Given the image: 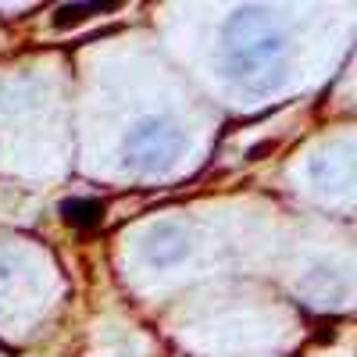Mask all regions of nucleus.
Segmentation results:
<instances>
[{
	"label": "nucleus",
	"instance_id": "obj_1",
	"mask_svg": "<svg viewBox=\"0 0 357 357\" xmlns=\"http://www.w3.org/2000/svg\"><path fill=\"white\" fill-rule=\"evenodd\" d=\"M286 36L261 8H240L225 22V68L243 89L264 93L279 82Z\"/></svg>",
	"mask_w": 357,
	"mask_h": 357
},
{
	"label": "nucleus",
	"instance_id": "obj_2",
	"mask_svg": "<svg viewBox=\"0 0 357 357\" xmlns=\"http://www.w3.org/2000/svg\"><path fill=\"white\" fill-rule=\"evenodd\" d=\"M178 151H183V129L172 118L146 114L139 122H132L122 136V154L132 168H161L168 165Z\"/></svg>",
	"mask_w": 357,
	"mask_h": 357
},
{
	"label": "nucleus",
	"instance_id": "obj_3",
	"mask_svg": "<svg viewBox=\"0 0 357 357\" xmlns=\"http://www.w3.org/2000/svg\"><path fill=\"white\" fill-rule=\"evenodd\" d=\"M186 232L178 229V225H172V222H165V225H158L154 232H151V240H146V257H151L154 264H178L186 257Z\"/></svg>",
	"mask_w": 357,
	"mask_h": 357
},
{
	"label": "nucleus",
	"instance_id": "obj_4",
	"mask_svg": "<svg viewBox=\"0 0 357 357\" xmlns=\"http://www.w3.org/2000/svg\"><path fill=\"white\" fill-rule=\"evenodd\" d=\"M61 215H65L72 225L89 229V225H97V222H100L104 207H100L97 200H65V204H61Z\"/></svg>",
	"mask_w": 357,
	"mask_h": 357
},
{
	"label": "nucleus",
	"instance_id": "obj_5",
	"mask_svg": "<svg viewBox=\"0 0 357 357\" xmlns=\"http://www.w3.org/2000/svg\"><path fill=\"white\" fill-rule=\"evenodd\" d=\"M118 4H65L54 11V29H68V25H79L86 22L89 15H104V11H114Z\"/></svg>",
	"mask_w": 357,
	"mask_h": 357
}]
</instances>
